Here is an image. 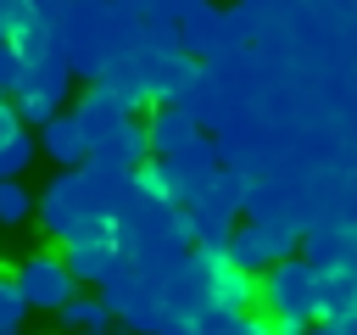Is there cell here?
<instances>
[{"label":"cell","instance_id":"obj_8","mask_svg":"<svg viewBox=\"0 0 357 335\" xmlns=\"http://www.w3.org/2000/svg\"><path fill=\"white\" fill-rule=\"evenodd\" d=\"M156 168H162V179L173 184V195L190 207V201L212 184V173H218V145H212V140H195V145H184L178 156H156Z\"/></svg>","mask_w":357,"mask_h":335},{"label":"cell","instance_id":"obj_26","mask_svg":"<svg viewBox=\"0 0 357 335\" xmlns=\"http://www.w3.org/2000/svg\"><path fill=\"white\" fill-rule=\"evenodd\" d=\"M0 39H6V17H0Z\"/></svg>","mask_w":357,"mask_h":335},{"label":"cell","instance_id":"obj_5","mask_svg":"<svg viewBox=\"0 0 357 335\" xmlns=\"http://www.w3.org/2000/svg\"><path fill=\"white\" fill-rule=\"evenodd\" d=\"M11 279H17L22 302H28V313H33V307H39V313H61V302L78 296V279L67 274V262H61L56 251H33V257H22Z\"/></svg>","mask_w":357,"mask_h":335},{"label":"cell","instance_id":"obj_6","mask_svg":"<svg viewBox=\"0 0 357 335\" xmlns=\"http://www.w3.org/2000/svg\"><path fill=\"white\" fill-rule=\"evenodd\" d=\"M296 229H268V223H234V234H229V246H223V257L234 262V268H245V274H262V268H273V262H284V257H296Z\"/></svg>","mask_w":357,"mask_h":335},{"label":"cell","instance_id":"obj_20","mask_svg":"<svg viewBox=\"0 0 357 335\" xmlns=\"http://www.w3.org/2000/svg\"><path fill=\"white\" fill-rule=\"evenodd\" d=\"M17 73H22V61H17L11 39H0V95H11V89H17Z\"/></svg>","mask_w":357,"mask_h":335},{"label":"cell","instance_id":"obj_19","mask_svg":"<svg viewBox=\"0 0 357 335\" xmlns=\"http://www.w3.org/2000/svg\"><path fill=\"white\" fill-rule=\"evenodd\" d=\"M33 212V195L22 190V179H0V223H22Z\"/></svg>","mask_w":357,"mask_h":335},{"label":"cell","instance_id":"obj_22","mask_svg":"<svg viewBox=\"0 0 357 335\" xmlns=\"http://www.w3.org/2000/svg\"><path fill=\"white\" fill-rule=\"evenodd\" d=\"M17 134H22V117H17V106H11V100H0V145H6V140H17Z\"/></svg>","mask_w":357,"mask_h":335},{"label":"cell","instance_id":"obj_16","mask_svg":"<svg viewBox=\"0 0 357 335\" xmlns=\"http://www.w3.org/2000/svg\"><path fill=\"white\" fill-rule=\"evenodd\" d=\"M245 212H251V223H268V229H290V212H284V201L273 195V190H245Z\"/></svg>","mask_w":357,"mask_h":335},{"label":"cell","instance_id":"obj_2","mask_svg":"<svg viewBox=\"0 0 357 335\" xmlns=\"http://www.w3.org/2000/svg\"><path fill=\"white\" fill-rule=\"evenodd\" d=\"M39 218H45V234H50L56 246H67L84 223L117 218V184L100 179L89 162H84V168H61V173L50 179L45 201H39Z\"/></svg>","mask_w":357,"mask_h":335},{"label":"cell","instance_id":"obj_15","mask_svg":"<svg viewBox=\"0 0 357 335\" xmlns=\"http://www.w3.org/2000/svg\"><path fill=\"white\" fill-rule=\"evenodd\" d=\"M56 318H61V329H67V335H84V329H106V324H112L106 302H100V296H84V290H78L73 302H61V313H56Z\"/></svg>","mask_w":357,"mask_h":335},{"label":"cell","instance_id":"obj_18","mask_svg":"<svg viewBox=\"0 0 357 335\" xmlns=\"http://www.w3.org/2000/svg\"><path fill=\"white\" fill-rule=\"evenodd\" d=\"M28 162H33V134L22 128L17 140H6V145H0V179H22V173H28Z\"/></svg>","mask_w":357,"mask_h":335},{"label":"cell","instance_id":"obj_25","mask_svg":"<svg viewBox=\"0 0 357 335\" xmlns=\"http://www.w3.org/2000/svg\"><path fill=\"white\" fill-rule=\"evenodd\" d=\"M84 335H112V329H84Z\"/></svg>","mask_w":357,"mask_h":335},{"label":"cell","instance_id":"obj_3","mask_svg":"<svg viewBox=\"0 0 357 335\" xmlns=\"http://www.w3.org/2000/svg\"><path fill=\"white\" fill-rule=\"evenodd\" d=\"M257 290H262V302H268V318H284V324H296V329H307V324L324 313V279H318V268H312L307 257L273 262Z\"/></svg>","mask_w":357,"mask_h":335},{"label":"cell","instance_id":"obj_4","mask_svg":"<svg viewBox=\"0 0 357 335\" xmlns=\"http://www.w3.org/2000/svg\"><path fill=\"white\" fill-rule=\"evenodd\" d=\"M61 262H67V274L78 279V285H100V279H112L117 268H123V251H117V218H95V223H84L67 246H61Z\"/></svg>","mask_w":357,"mask_h":335},{"label":"cell","instance_id":"obj_17","mask_svg":"<svg viewBox=\"0 0 357 335\" xmlns=\"http://www.w3.org/2000/svg\"><path fill=\"white\" fill-rule=\"evenodd\" d=\"M22 324H28V302H22L17 279L0 274V335H22Z\"/></svg>","mask_w":357,"mask_h":335},{"label":"cell","instance_id":"obj_23","mask_svg":"<svg viewBox=\"0 0 357 335\" xmlns=\"http://www.w3.org/2000/svg\"><path fill=\"white\" fill-rule=\"evenodd\" d=\"M156 335H201V329H195L190 318H178V313H167V324H162Z\"/></svg>","mask_w":357,"mask_h":335},{"label":"cell","instance_id":"obj_21","mask_svg":"<svg viewBox=\"0 0 357 335\" xmlns=\"http://www.w3.org/2000/svg\"><path fill=\"white\" fill-rule=\"evenodd\" d=\"M240 335H301L296 324H284V318H245V329Z\"/></svg>","mask_w":357,"mask_h":335},{"label":"cell","instance_id":"obj_11","mask_svg":"<svg viewBox=\"0 0 357 335\" xmlns=\"http://www.w3.org/2000/svg\"><path fill=\"white\" fill-rule=\"evenodd\" d=\"M145 134H151V151H156V156H178L184 145H195V140H201V134H195V106L162 100V106H156V117L145 123Z\"/></svg>","mask_w":357,"mask_h":335},{"label":"cell","instance_id":"obj_12","mask_svg":"<svg viewBox=\"0 0 357 335\" xmlns=\"http://www.w3.org/2000/svg\"><path fill=\"white\" fill-rule=\"evenodd\" d=\"M229 22H223V11H212V6H201L195 17H184L178 22V50L184 56H212V50H223L229 45Z\"/></svg>","mask_w":357,"mask_h":335},{"label":"cell","instance_id":"obj_14","mask_svg":"<svg viewBox=\"0 0 357 335\" xmlns=\"http://www.w3.org/2000/svg\"><path fill=\"white\" fill-rule=\"evenodd\" d=\"M45 156H50V162H61V168H84L89 145H84L78 117H50V123H45Z\"/></svg>","mask_w":357,"mask_h":335},{"label":"cell","instance_id":"obj_7","mask_svg":"<svg viewBox=\"0 0 357 335\" xmlns=\"http://www.w3.org/2000/svg\"><path fill=\"white\" fill-rule=\"evenodd\" d=\"M73 117H78L84 145H89V156H95V151H106V145L123 134V123H128L134 112H128V106H123V100H117L106 84H89V95L78 100V112H73Z\"/></svg>","mask_w":357,"mask_h":335},{"label":"cell","instance_id":"obj_1","mask_svg":"<svg viewBox=\"0 0 357 335\" xmlns=\"http://www.w3.org/2000/svg\"><path fill=\"white\" fill-rule=\"evenodd\" d=\"M56 34H61V56L78 78L100 84V73L123 56L134 22L112 6V0H67V11L56 17Z\"/></svg>","mask_w":357,"mask_h":335},{"label":"cell","instance_id":"obj_27","mask_svg":"<svg viewBox=\"0 0 357 335\" xmlns=\"http://www.w3.org/2000/svg\"><path fill=\"white\" fill-rule=\"evenodd\" d=\"M206 6H212V0H206Z\"/></svg>","mask_w":357,"mask_h":335},{"label":"cell","instance_id":"obj_10","mask_svg":"<svg viewBox=\"0 0 357 335\" xmlns=\"http://www.w3.org/2000/svg\"><path fill=\"white\" fill-rule=\"evenodd\" d=\"M324 329H335V335H357V268L340 257V262H329L324 274Z\"/></svg>","mask_w":357,"mask_h":335},{"label":"cell","instance_id":"obj_13","mask_svg":"<svg viewBox=\"0 0 357 335\" xmlns=\"http://www.w3.org/2000/svg\"><path fill=\"white\" fill-rule=\"evenodd\" d=\"M167 313H173V307H167V296L145 279V285H139V296H134L117 318H123V329H128V335H156V329L167 324Z\"/></svg>","mask_w":357,"mask_h":335},{"label":"cell","instance_id":"obj_24","mask_svg":"<svg viewBox=\"0 0 357 335\" xmlns=\"http://www.w3.org/2000/svg\"><path fill=\"white\" fill-rule=\"evenodd\" d=\"M112 6H117V11L134 22V11H139V17H151V6H156V0H112Z\"/></svg>","mask_w":357,"mask_h":335},{"label":"cell","instance_id":"obj_9","mask_svg":"<svg viewBox=\"0 0 357 335\" xmlns=\"http://www.w3.org/2000/svg\"><path fill=\"white\" fill-rule=\"evenodd\" d=\"M245 190H251V184H245L234 168H218L212 184L190 201V218H195V223H223V229H234V218L245 212Z\"/></svg>","mask_w":357,"mask_h":335}]
</instances>
